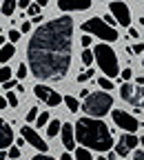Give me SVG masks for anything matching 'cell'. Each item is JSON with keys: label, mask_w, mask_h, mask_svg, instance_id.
<instances>
[{"label": "cell", "mask_w": 144, "mask_h": 160, "mask_svg": "<svg viewBox=\"0 0 144 160\" xmlns=\"http://www.w3.org/2000/svg\"><path fill=\"white\" fill-rule=\"evenodd\" d=\"M29 31H31V22L22 20V25H20V33H29Z\"/></svg>", "instance_id": "836d02e7"}, {"label": "cell", "mask_w": 144, "mask_h": 160, "mask_svg": "<svg viewBox=\"0 0 144 160\" xmlns=\"http://www.w3.org/2000/svg\"><path fill=\"white\" fill-rule=\"evenodd\" d=\"M16 147H25V138H18L16 140Z\"/></svg>", "instance_id": "ee69618b"}, {"label": "cell", "mask_w": 144, "mask_h": 160, "mask_svg": "<svg viewBox=\"0 0 144 160\" xmlns=\"http://www.w3.org/2000/svg\"><path fill=\"white\" fill-rule=\"evenodd\" d=\"M0 45H2V47H5V36H0Z\"/></svg>", "instance_id": "c3c4849f"}, {"label": "cell", "mask_w": 144, "mask_h": 160, "mask_svg": "<svg viewBox=\"0 0 144 160\" xmlns=\"http://www.w3.org/2000/svg\"><path fill=\"white\" fill-rule=\"evenodd\" d=\"M104 22H107V25H111V22H113V16H104ZM111 27H113V25H111Z\"/></svg>", "instance_id": "f6af8a7d"}, {"label": "cell", "mask_w": 144, "mask_h": 160, "mask_svg": "<svg viewBox=\"0 0 144 160\" xmlns=\"http://www.w3.org/2000/svg\"><path fill=\"white\" fill-rule=\"evenodd\" d=\"M20 133H22L25 142H29L31 147H36V149H38L40 153H47V151H49V145H47L45 140H42V138L38 136V131H36V129H31L29 125H25L22 129H20Z\"/></svg>", "instance_id": "9c48e42d"}, {"label": "cell", "mask_w": 144, "mask_h": 160, "mask_svg": "<svg viewBox=\"0 0 144 160\" xmlns=\"http://www.w3.org/2000/svg\"><path fill=\"white\" fill-rule=\"evenodd\" d=\"M133 160H144V151H135L133 153Z\"/></svg>", "instance_id": "f35d334b"}, {"label": "cell", "mask_w": 144, "mask_h": 160, "mask_svg": "<svg viewBox=\"0 0 144 160\" xmlns=\"http://www.w3.org/2000/svg\"><path fill=\"white\" fill-rule=\"evenodd\" d=\"M60 136H62V145L65 149H75V127L71 122H65L62 125V131H60Z\"/></svg>", "instance_id": "4fadbf2b"}, {"label": "cell", "mask_w": 144, "mask_h": 160, "mask_svg": "<svg viewBox=\"0 0 144 160\" xmlns=\"http://www.w3.org/2000/svg\"><path fill=\"white\" fill-rule=\"evenodd\" d=\"M98 160H107V158H98Z\"/></svg>", "instance_id": "f5cc1de1"}, {"label": "cell", "mask_w": 144, "mask_h": 160, "mask_svg": "<svg viewBox=\"0 0 144 160\" xmlns=\"http://www.w3.org/2000/svg\"><path fill=\"white\" fill-rule=\"evenodd\" d=\"M111 116H113V122H115L120 129H124L127 133H135V131L140 129V122H137V118H135V116H131L129 111L113 109V111H111Z\"/></svg>", "instance_id": "8992f818"}, {"label": "cell", "mask_w": 144, "mask_h": 160, "mask_svg": "<svg viewBox=\"0 0 144 160\" xmlns=\"http://www.w3.org/2000/svg\"><path fill=\"white\" fill-rule=\"evenodd\" d=\"M33 93H36L38 100H42V102H49V98H51L53 89L47 87V85H36V87H33Z\"/></svg>", "instance_id": "5bb4252c"}, {"label": "cell", "mask_w": 144, "mask_h": 160, "mask_svg": "<svg viewBox=\"0 0 144 160\" xmlns=\"http://www.w3.org/2000/svg\"><path fill=\"white\" fill-rule=\"evenodd\" d=\"M109 11L115 18V22L122 27H129L131 29V9L127 2H109Z\"/></svg>", "instance_id": "ba28073f"}, {"label": "cell", "mask_w": 144, "mask_h": 160, "mask_svg": "<svg viewBox=\"0 0 144 160\" xmlns=\"http://www.w3.org/2000/svg\"><path fill=\"white\" fill-rule=\"evenodd\" d=\"M133 53H144V42H137L133 47Z\"/></svg>", "instance_id": "d590c367"}, {"label": "cell", "mask_w": 144, "mask_h": 160, "mask_svg": "<svg viewBox=\"0 0 144 160\" xmlns=\"http://www.w3.org/2000/svg\"><path fill=\"white\" fill-rule=\"evenodd\" d=\"M5 158H7V153H5V151H0V160H5Z\"/></svg>", "instance_id": "7dc6e473"}, {"label": "cell", "mask_w": 144, "mask_h": 160, "mask_svg": "<svg viewBox=\"0 0 144 160\" xmlns=\"http://www.w3.org/2000/svg\"><path fill=\"white\" fill-rule=\"evenodd\" d=\"M5 87H7V89H13V87H18V85L13 82V80H9V82H5Z\"/></svg>", "instance_id": "7bdbcfd3"}, {"label": "cell", "mask_w": 144, "mask_h": 160, "mask_svg": "<svg viewBox=\"0 0 144 160\" xmlns=\"http://www.w3.org/2000/svg\"><path fill=\"white\" fill-rule=\"evenodd\" d=\"M16 56V47L9 42V45H5V47H0V62H2L5 67H7V62Z\"/></svg>", "instance_id": "9a60e30c"}, {"label": "cell", "mask_w": 144, "mask_h": 160, "mask_svg": "<svg viewBox=\"0 0 144 160\" xmlns=\"http://www.w3.org/2000/svg\"><path fill=\"white\" fill-rule=\"evenodd\" d=\"M73 49V20L69 16H60L40 25L27 45L29 69L38 80L60 82L71 67Z\"/></svg>", "instance_id": "6da1fadb"}, {"label": "cell", "mask_w": 144, "mask_h": 160, "mask_svg": "<svg viewBox=\"0 0 144 160\" xmlns=\"http://www.w3.org/2000/svg\"><path fill=\"white\" fill-rule=\"evenodd\" d=\"M29 5H31L29 0H20V2H18V7H20V9H29Z\"/></svg>", "instance_id": "8d00e7d4"}, {"label": "cell", "mask_w": 144, "mask_h": 160, "mask_svg": "<svg viewBox=\"0 0 144 160\" xmlns=\"http://www.w3.org/2000/svg\"><path fill=\"white\" fill-rule=\"evenodd\" d=\"M38 116H40V113H38V109H36V107H31V109L27 111V120H29V122H33V120H38Z\"/></svg>", "instance_id": "83f0119b"}, {"label": "cell", "mask_w": 144, "mask_h": 160, "mask_svg": "<svg viewBox=\"0 0 144 160\" xmlns=\"http://www.w3.org/2000/svg\"><path fill=\"white\" fill-rule=\"evenodd\" d=\"M11 76H13V71H11L9 67H0V85L9 82V80H11Z\"/></svg>", "instance_id": "ffe728a7"}, {"label": "cell", "mask_w": 144, "mask_h": 160, "mask_svg": "<svg viewBox=\"0 0 144 160\" xmlns=\"http://www.w3.org/2000/svg\"><path fill=\"white\" fill-rule=\"evenodd\" d=\"M140 145V138L135 133H124L120 140H118V147H115V153L118 156H129L135 147Z\"/></svg>", "instance_id": "30bf717a"}, {"label": "cell", "mask_w": 144, "mask_h": 160, "mask_svg": "<svg viewBox=\"0 0 144 160\" xmlns=\"http://www.w3.org/2000/svg\"><path fill=\"white\" fill-rule=\"evenodd\" d=\"M7 105H9V102H7V98H5L2 93H0V109H5Z\"/></svg>", "instance_id": "74e56055"}, {"label": "cell", "mask_w": 144, "mask_h": 160, "mask_svg": "<svg viewBox=\"0 0 144 160\" xmlns=\"http://www.w3.org/2000/svg\"><path fill=\"white\" fill-rule=\"evenodd\" d=\"M91 0H58L60 11H87L91 9Z\"/></svg>", "instance_id": "8fae6325"}, {"label": "cell", "mask_w": 144, "mask_h": 160, "mask_svg": "<svg viewBox=\"0 0 144 160\" xmlns=\"http://www.w3.org/2000/svg\"><path fill=\"white\" fill-rule=\"evenodd\" d=\"M7 156H9V158H11V160H16V158H20V149H18V147H11V149H9V153H7Z\"/></svg>", "instance_id": "d6a6232c"}, {"label": "cell", "mask_w": 144, "mask_h": 160, "mask_svg": "<svg viewBox=\"0 0 144 160\" xmlns=\"http://www.w3.org/2000/svg\"><path fill=\"white\" fill-rule=\"evenodd\" d=\"M111 109H113V98L107 91H95L82 102V111H84L89 118H95V120L111 113Z\"/></svg>", "instance_id": "3957f363"}, {"label": "cell", "mask_w": 144, "mask_h": 160, "mask_svg": "<svg viewBox=\"0 0 144 160\" xmlns=\"http://www.w3.org/2000/svg\"><path fill=\"white\" fill-rule=\"evenodd\" d=\"M62 100H65V98H60V93H58V91H53V93H51V98H49V102H47V105H49V107H58L60 102H62Z\"/></svg>", "instance_id": "484cf974"}, {"label": "cell", "mask_w": 144, "mask_h": 160, "mask_svg": "<svg viewBox=\"0 0 144 160\" xmlns=\"http://www.w3.org/2000/svg\"><path fill=\"white\" fill-rule=\"evenodd\" d=\"M20 36H22V33H20V31H16V29H11L9 31V42L13 45V42H18V40H20Z\"/></svg>", "instance_id": "f1b7e54d"}, {"label": "cell", "mask_w": 144, "mask_h": 160, "mask_svg": "<svg viewBox=\"0 0 144 160\" xmlns=\"http://www.w3.org/2000/svg\"><path fill=\"white\" fill-rule=\"evenodd\" d=\"M33 160H55V158H51V156H47V153H36Z\"/></svg>", "instance_id": "e575fe53"}, {"label": "cell", "mask_w": 144, "mask_h": 160, "mask_svg": "<svg viewBox=\"0 0 144 160\" xmlns=\"http://www.w3.org/2000/svg\"><path fill=\"white\" fill-rule=\"evenodd\" d=\"M107 160H118V158H115V153H109V158H107Z\"/></svg>", "instance_id": "bcb514c9"}, {"label": "cell", "mask_w": 144, "mask_h": 160, "mask_svg": "<svg viewBox=\"0 0 144 160\" xmlns=\"http://www.w3.org/2000/svg\"><path fill=\"white\" fill-rule=\"evenodd\" d=\"M80 60H82V65L91 67V65H93V60H95V56H93L91 49H84V51H82V56H80Z\"/></svg>", "instance_id": "ac0fdd59"}, {"label": "cell", "mask_w": 144, "mask_h": 160, "mask_svg": "<svg viewBox=\"0 0 144 160\" xmlns=\"http://www.w3.org/2000/svg\"><path fill=\"white\" fill-rule=\"evenodd\" d=\"M120 78H122V80H124V82H129V80L133 78V71H131V69H122V73H120Z\"/></svg>", "instance_id": "1f68e13d"}, {"label": "cell", "mask_w": 144, "mask_h": 160, "mask_svg": "<svg viewBox=\"0 0 144 160\" xmlns=\"http://www.w3.org/2000/svg\"><path fill=\"white\" fill-rule=\"evenodd\" d=\"M135 82H137V87H144V76H135Z\"/></svg>", "instance_id": "ab89813d"}, {"label": "cell", "mask_w": 144, "mask_h": 160, "mask_svg": "<svg viewBox=\"0 0 144 160\" xmlns=\"http://www.w3.org/2000/svg\"><path fill=\"white\" fill-rule=\"evenodd\" d=\"M142 67H144V56H142Z\"/></svg>", "instance_id": "816d5d0a"}, {"label": "cell", "mask_w": 144, "mask_h": 160, "mask_svg": "<svg viewBox=\"0 0 144 160\" xmlns=\"http://www.w3.org/2000/svg\"><path fill=\"white\" fill-rule=\"evenodd\" d=\"M95 76V71L93 69H87V71H82L80 76H78V82H87V80H91Z\"/></svg>", "instance_id": "cb8c5ba5"}, {"label": "cell", "mask_w": 144, "mask_h": 160, "mask_svg": "<svg viewBox=\"0 0 144 160\" xmlns=\"http://www.w3.org/2000/svg\"><path fill=\"white\" fill-rule=\"evenodd\" d=\"M137 36H140V33H137V29H133V27H131V29H129V38H137Z\"/></svg>", "instance_id": "60d3db41"}, {"label": "cell", "mask_w": 144, "mask_h": 160, "mask_svg": "<svg viewBox=\"0 0 144 160\" xmlns=\"http://www.w3.org/2000/svg\"><path fill=\"white\" fill-rule=\"evenodd\" d=\"M80 29L84 31L87 36H95L100 40H104V45L107 42H115V40L120 38V33L115 31V27L107 25L104 18H89V20H84V22L80 25Z\"/></svg>", "instance_id": "5b68a950"}, {"label": "cell", "mask_w": 144, "mask_h": 160, "mask_svg": "<svg viewBox=\"0 0 144 160\" xmlns=\"http://www.w3.org/2000/svg\"><path fill=\"white\" fill-rule=\"evenodd\" d=\"M36 122H38V127H40V129H42L45 125H49V122H51V120H49V111H42V113L38 116V120H36Z\"/></svg>", "instance_id": "7402d4cb"}, {"label": "cell", "mask_w": 144, "mask_h": 160, "mask_svg": "<svg viewBox=\"0 0 144 160\" xmlns=\"http://www.w3.org/2000/svg\"><path fill=\"white\" fill-rule=\"evenodd\" d=\"M65 105H67L71 111H78V109H80V105H78V98H75V96H65Z\"/></svg>", "instance_id": "44dd1931"}, {"label": "cell", "mask_w": 144, "mask_h": 160, "mask_svg": "<svg viewBox=\"0 0 144 160\" xmlns=\"http://www.w3.org/2000/svg\"><path fill=\"white\" fill-rule=\"evenodd\" d=\"M140 25H142V27H144V18H140Z\"/></svg>", "instance_id": "681fc988"}, {"label": "cell", "mask_w": 144, "mask_h": 160, "mask_svg": "<svg viewBox=\"0 0 144 160\" xmlns=\"http://www.w3.org/2000/svg\"><path fill=\"white\" fill-rule=\"evenodd\" d=\"M140 145H144V138H140Z\"/></svg>", "instance_id": "f907efd6"}, {"label": "cell", "mask_w": 144, "mask_h": 160, "mask_svg": "<svg viewBox=\"0 0 144 160\" xmlns=\"http://www.w3.org/2000/svg\"><path fill=\"white\" fill-rule=\"evenodd\" d=\"M93 56H95V62H98V67H100L102 71H104V76H107L109 80H111V78H115V76L120 73L118 56H115L113 47H109V45H104V42H100V45H95Z\"/></svg>", "instance_id": "277c9868"}, {"label": "cell", "mask_w": 144, "mask_h": 160, "mask_svg": "<svg viewBox=\"0 0 144 160\" xmlns=\"http://www.w3.org/2000/svg\"><path fill=\"white\" fill-rule=\"evenodd\" d=\"M16 7H18V2H11V0H7V2L0 5V11H2V16H13Z\"/></svg>", "instance_id": "e0dca14e"}, {"label": "cell", "mask_w": 144, "mask_h": 160, "mask_svg": "<svg viewBox=\"0 0 144 160\" xmlns=\"http://www.w3.org/2000/svg\"><path fill=\"white\" fill-rule=\"evenodd\" d=\"M13 131H11V125L5 122L2 118H0V151H5V147H11L13 145Z\"/></svg>", "instance_id": "7c38bea8"}, {"label": "cell", "mask_w": 144, "mask_h": 160, "mask_svg": "<svg viewBox=\"0 0 144 160\" xmlns=\"http://www.w3.org/2000/svg\"><path fill=\"white\" fill-rule=\"evenodd\" d=\"M80 42H82V47H87V49H89L91 42H93V36H87V33H84V36L80 38Z\"/></svg>", "instance_id": "4dcf8cb0"}, {"label": "cell", "mask_w": 144, "mask_h": 160, "mask_svg": "<svg viewBox=\"0 0 144 160\" xmlns=\"http://www.w3.org/2000/svg\"><path fill=\"white\" fill-rule=\"evenodd\" d=\"M7 102H9V107H18V96L16 93H7Z\"/></svg>", "instance_id": "f546056e"}, {"label": "cell", "mask_w": 144, "mask_h": 160, "mask_svg": "<svg viewBox=\"0 0 144 160\" xmlns=\"http://www.w3.org/2000/svg\"><path fill=\"white\" fill-rule=\"evenodd\" d=\"M75 140L84 149L95 151H109L113 147V133L109 127L95 118H80L75 125Z\"/></svg>", "instance_id": "7a4b0ae2"}, {"label": "cell", "mask_w": 144, "mask_h": 160, "mask_svg": "<svg viewBox=\"0 0 144 160\" xmlns=\"http://www.w3.org/2000/svg\"><path fill=\"white\" fill-rule=\"evenodd\" d=\"M60 131H62V125H60V120H51V122L47 125V136H49V138H55Z\"/></svg>", "instance_id": "2e32d148"}, {"label": "cell", "mask_w": 144, "mask_h": 160, "mask_svg": "<svg viewBox=\"0 0 144 160\" xmlns=\"http://www.w3.org/2000/svg\"><path fill=\"white\" fill-rule=\"evenodd\" d=\"M120 96L133 107H144V87H133L131 82H124L120 87Z\"/></svg>", "instance_id": "52a82bcc"}, {"label": "cell", "mask_w": 144, "mask_h": 160, "mask_svg": "<svg viewBox=\"0 0 144 160\" xmlns=\"http://www.w3.org/2000/svg\"><path fill=\"white\" fill-rule=\"evenodd\" d=\"M60 160H75L71 153H62V156H60Z\"/></svg>", "instance_id": "b9f144b4"}, {"label": "cell", "mask_w": 144, "mask_h": 160, "mask_svg": "<svg viewBox=\"0 0 144 160\" xmlns=\"http://www.w3.org/2000/svg\"><path fill=\"white\" fill-rule=\"evenodd\" d=\"M98 85L102 87V91H111V89H113V80H109V78H100Z\"/></svg>", "instance_id": "603a6c76"}, {"label": "cell", "mask_w": 144, "mask_h": 160, "mask_svg": "<svg viewBox=\"0 0 144 160\" xmlns=\"http://www.w3.org/2000/svg\"><path fill=\"white\" fill-rule=\"evenodd\" d=\"M40 11H42V7H40L38 2H31V5H29V9H27V13H29V16H33V18H38V16H40Z\"/></svg>", "instance_id": "d4e9b609"}, {"label": "cell", "mask_w": 144, "mask_h": 160, "mask_svg": "<svg viewBox=\"0 0 144 160\" xmlns=\"http://www.w3.org/2000/svg\"><path fill=\"white\" fill-rule=\"evenodd\" d=\"M73 158H75V160H93V158H91V151L84 149V147L75 149V156H73Z\"/></svg>", "instance_id": "d6986e66"}, {"label": "cell", "mask_w": 144, "mask_h": 160, "mask_svg": "<svg viewBox=\"0 0 144 160\" xmlns=\"http://www.w3.org/2000/svg\"><path fill=\"white\" fill-rule=\"evenodd\" d=\"M27 73H29V67H27V65L22 62V65L18 67V71H16V78H20V80H25V78H27Z\"/></svg>", "instance_id": "4316f807"}]
</instances>
